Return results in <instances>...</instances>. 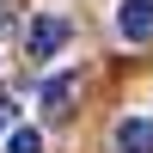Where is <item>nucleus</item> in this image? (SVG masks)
<instances>
[{
	"label": "nucleus",
	"mask_w": 153,
	"mask_h": 153,
	"mask_svg": "<svg viewBox=\"0 0 153 153\" xmlns=\"http://www.w3.org/2000/svg\"><path fill=\"white\" fill-rule=\"evenodd\" d=\"M68 37H74V25H68V19H55V12H37V25H31V55H37V61H49L61 43H68Z\"/></svg>",
	"instance_id": "obj_1"
},
{
	"label": "nucleus",
	"mask_w": 153,
	"mask_h": 153,
	"mask_svg": "<svg viewBox=\"0 0 153 153\" xmlns=\"http://www.w3.org/2000/svg\"><path fill=\"white\" fill-rule=\"evenodd\" d=\"M117 25H123L129 43H147V37H153V0H123V6H117Z\"/></svg>",
	"instance_id": "obj_2"
},
{
	"label": "nucleus",
	"mask_w": 153,
	"mask_h": 153,
	"mask_svg": "<svg viewBox=\"0 0 153 153\" xmlns=\"http://www.w3.org/2000/svg\"><path fill=\"white\" fill-rule=\"evenodd\" d=\"M117 147H123V153H153V123H147V117H129V123L117 129Z\"/></svg>",
	"instance_id": "obj_3"
},
{
	"label": "nucleus",
	"mask_w": 153,
	"mask_h": 153,
	"mask_svg": "<svg viewBox=\"0 0 153 153\" xmlns=\"http://www.w3.org/2000/svg\"><path fill=\"white\" fill-rule=\"evenodd\" d=\"M80 98V80L74 74H61V80H49L43 86V104H49V117H68V104Z\"/></svg>",
	"instance_id": "obj_4"
},
{
	"label": "nucleus",
	"mask_w": 153,
	"mask_h": 153,
	"mask_svg": "<svg viewBox=\"0 0 153 153\" xmlns=\"http://www.w3.org/2000/svg\"><path fill=\"white\" fill-rule=\"evenodd\" d=\"M6 153H43V135L37 129H12L6 135Z\"/></svg>",
	"instance_id": "obj_5"
},
{
	"label": "nucleus",
	"mask_w": 153,
	"mask_h": 153,
	"mask_svg": "<svg viewBox=\"0 0 153 153\" xmlns=\"http://www.w3.org/2000/svg\"><path fill=\"white\" fill-rule=\"evenodd\" d=\"M6 129H12V98L0 92V135H6Z\"/></svg>",
	"instance_id": "obj_6"
}]
</instances>
